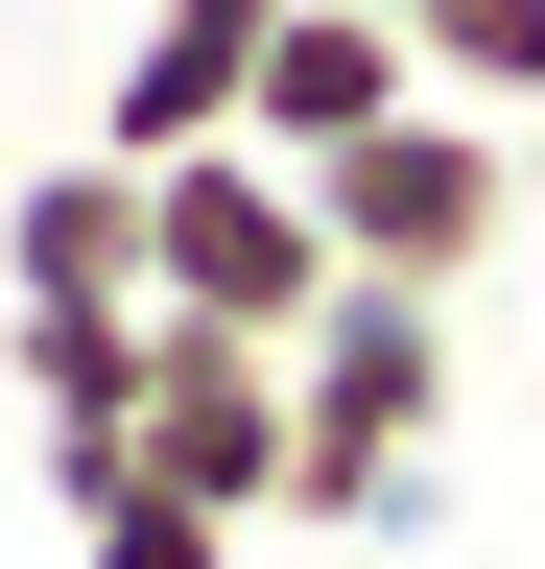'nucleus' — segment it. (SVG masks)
<instances>
[{"mask_svg": "<svg viewBox=\"0 0 545 569\" xmlns=\"http://www.w3.org/2000/svg\"><path fill=\"white\" fill-rule=\"evenodd\" d=\"M427 427H451V309H427V284H332V332L285 356V522L309 546L403 522Z\"/></svg>", "mask_w": 545, "mask_h": 569, "instance_id": "obj_1", "label": "nucleus"}, {"mask_svg": "<svg viewBox=\"0 0 545 569\" xmlns=\"http://www.w3.org/2000/svg\"><path fill=\"white\" fill-rule=\"evenodd\" d=\"M332 284H356V261H332V190L285 167V142H190V167H143V309L309 356Z\"/></svg>", "mask_w": 545, "mask_h": 569, "instance_id": "obj_2", "label": "nucleus"}, {"mask_svg": "<svg viewBox=\"0 0 545 569\" xmlns=\"http://www.w3.org/2000/svg\"><path fill=\"white\" fill-rule=\"evenodd\" d=\"M309 190H332V261H356V284H427V309H451V284L522 238V119H474V96H403L380 142H332Z\"/></svg>", "mask_w": 545, "mask_h": 569, "instance_id": "obj_3", "label": "nucleus"}, {"mask_svg": "<svg viewBox=\"0 0 545 569\" xmlns=\"http://www.w3.org/2000/svg\"><path fill=\"white\" fill-rule=\"evenodd\" d=\"M143 475L190 498V522H238V546H261V522H285V356L166 309V332H143Z\"/></svg>", "mask_w": 545, "mask_h": 569, "instance_id": "obj_4", "label": "nucleus"}, {"mask_svg": "<svg viewBox=\"0 0 545 569\" xmlns=\"http://www.w3.org/2000/svg\"><path fill=\"white\" fill-rule=\"evenodd\" d=\"M261 48H285V0H143V48H119L95 142H119V167H190V142H238Z\"/></svg>", "mask_w": 545, "mask_h": 569, "instance_id": "obj_5", "label": "nucleus"}, {"mask_svg": "<svg viewBox=\"0 0 545 569\" xmlns=\"http://www.w3.org/2000/svg\"><path fill=\"white\" fill-rule=\"evenodd\" d=\"M403 96H427V24H380V0H285V48H261L238 142H285V167H332V142H380Z\"/></svg>", "mask_w": 545, "mask_h": 569, "instance_id": "obj_6", "label": "nucleus"}, {"mask_svg": "<svg viewBox=\"0 0 545 569\" xmlns=\"http://www.w3.org/2000/svg\"><path fill=\"white\" fill-rule=\"evenodd\" d=\"M0 309H143V167H24L0 190Z\"/></svg>", "mask_w": 545, "mask_h": 569, "instance_id": "obj_7", "label": "nucleus"}, {"mask_svg": "<svg viewBox=\"0 0 545 569\" xmlns=\"http://www.w3.org/2000/svg\"><path fill=\"white\" fill-rule=\"evenodd\" d=\"M427 96H474V119H545V0H451V24H427Z\"/></svg>", "mask_w": 545, "mask_h": 569, "instance_id": "obj_8", "label": "nucleus"}, {"mask_svg": "<svg viewBox=\"0 0 545 569\" xmlns=\"http://www.w3.org/2000/svg\"><path fill=\"white\" fill-rule=\"evenodd\" d=\"M380 24H451V0H380Z\"/></svg>", "mask_w": 545, "mask_h": 569, "instance_id": "obj_9", "label": "nucleus"}]
</instances>
